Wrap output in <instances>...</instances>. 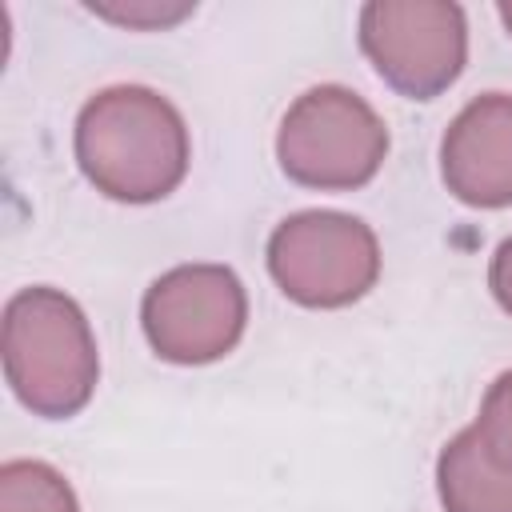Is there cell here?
Instances as JSON below:
<instances>
[{
  "instance_id": "1",
  "label": "cell",
  "mask_w": 512,
  "mask_h": 512,
  "mask_svg": "<svg viewBox=\"0 0 512 512\" xmlns=\"http://www.w3.org/2000/svg\"><path fill=\"white\" fill-rule=\"evenodd\" d=\"M76 164L108 200H164L188 172V128L152 88L116 84L76 116Z\"/></svg>"
},
{
  "instance_id": "2",
  "label": "cell",
  "mask_w": 512,
  "mask_h": 512,
  "mask_svg": "<svg viewBox=\"0 0 512 512\" xmlns=\"http://www.w3.org/2000/svg\"><path fill=\"white\" fill-rule=\"evenodd\" d=\"M0 356L16 400L44 420L76 416L96 392L100 356L92 328L60 288L40 284L8 300Z\"/></svg>"
},
{
  "instance_id": "3",
  "label": "cell",
  "mask_w": 512,
  "mask_h": 512,
  "mask_svg": "<svg viewBox=\"0 0 512 512\" xmlns=\"http://www.w3.org/2000/svg\"><path fill=\"white\" fill-rule=\"evenodd\" d=\"M388 152L384 120L348 88H308L280 120L276 160L288 180L320 192H348L368 184Z\"/></svg>"
},
{
  "instance_id": "4",
  "label": "cell",
  "mask_w": 512,
  "mask_h": 512,
  "mask_svg": "<svg viewBox=\"0 0 512 512\" xmlns=\"http://www.w3.org/2000/svg\"><path fill=\"white\" fill-rule=\"evenodd\" d=\"M268 272L304 308H344L380 276L376 232L348 212H296L268 236Z\"/></svg>"
},
{
  "instance_id": "5",
  "label": "cell",
  "mask_w": 512,
  "mask_h": 512,
  "mask_svg": "<svg viewBox=\"0 0 512 512\" xmlns=\"http://www.w3.org/2000/svg\"><path fill=\"white\" fill-rule=\"evenodd\" d=\"M152 352L168 364H208L236 348L248 324V296L224 264H180L152 280L140 304Z\"/></svg>"
},
{
  "instance_id": "6",
  "label": "cell",
  "mask_w": 512,
  "mask_h": 512,
  "mask_svg": "<svg viewBox=\"0 0 512 512\" xmlns=\"http://www.w3.org/2000/svg\"><path fill=\"white\" fill-rule=\"evenodd\" d=\"M360 48L400 96L432 100L464 72L468 24L460 4L372 0L360 8Z\"/></svg>"
},
{
  "instance_id": "7",
  "label": "cell",
  "mask_w": 512,
  "mask_h": 512,
  "mask_svg": "<svg viewBox=\"0 0 512 512\" xmlns=\"http://www.w3.org/2000/svg\"><path fill=\"white\" fill-rule=\"evenodd\" d=\"M440 176L472 208L512 204V96L488 92L460 108L440 140Z\"/></svg>"
},
{
  "instance_id": "8",
  "label": "cell",
  "mask_w": 512,
  "mask_h": 512,
  "mask_svg": "<svg viewBox=\"0 0 512 512\" xmlns=\"http://www.w3.org/2000/svg\"><path fill=\"white\" fill-rule=\"evenodd\" d=\"M436 492L444 512H512V468H504L484 436L456 432L436 460Z\"/></svg>"
},
{
  "instance_id": "9",
  "label": "cell",
  "mask_w": 512,
  "mask_h": 512,
  "mask_svg": "<svg viewBox=\"0 0 512 512\" xmlns=\"http://www.w3.org/2000/svg\"><path fill=\"white\" fill-rule=\"evenodd\" d=\"M0 512H80V504L52 464L8 460L0 468Z\"/></svg>"
},
{
  "instance_id": "10",
  "label": "cell",
  "mask_w": 512,
  "mask_h": 512,
  "mask_svg": "<svg viewBox=\"0 0 512 512\" xmlns=\"http://www.w3.org/2000/svg\"><path fill=\"white\" fill-rule=\"evenodd\" d=\"M476 432L484 436V444L492 448V456L512 468V368L500 372L484 400H480V416H476Z\"/></svg>"
},
{
  "instance_id": "11",
  "label": "cell",
  "mask_w": 512,
  "mask_h": 512,
  "mask_svg": "<svg viewBox=\"0 0 512 512\" xmlns=\"http://www.w3.org/2000/svg\"><path fill=\"white\" fill-rule=\"evenodd\" d=\"M88 8L124 28H168L196 12V4H156V0H148V4H88Z\"/></svg>"
},
{
  "instance_id": "12",
  "label": "cell",
  "mask_w": 512,
  "mask_h": 512,
  "mask_svg": "<svg viewBox=\"0 0 512 512\" xmlns=\"http://www.w3.org/2000/svg\"><path fill=\"white\" fill-rule=\"evenodd\" d=\"M488 288H492V296H496V304L504 308V312H512V236L496 248V256H492V268H488Z\"/></svg>"
},
{
  "instance_id": "13",
  "label": "cell",
  "mask_w": 512,
  "mask_h": 512,
  "mask_svg": "<svg viewBox=\"0 0 512 512\" xmlns=\"http://www.w3.org/2000/svg\"><path fill=\"white\" fill-rule=\"evenodd\" d=\"M496 12H500V20H504V28H508V36H512V0H504Z\"/></svg>"
}]
</instances>
